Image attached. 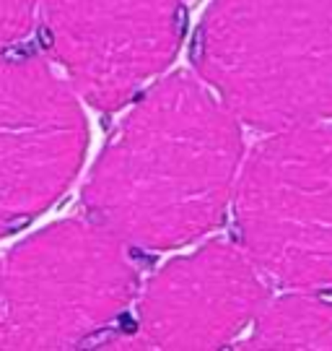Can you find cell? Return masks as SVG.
I'll return each mask as SVG.
<instances>
[{"mask_svg":"<svg viewBox=\"0 0 332 351\" xmlns=\"http://www.w3.org/2000/svg\"><path fill=\"white\" fill-rule=\"evenodd\" d=\"M192 73L156 78L84 185V208L133 250H174L213 232L234 201L242 128Z\"/></svg>","mask_w":332,"mask_h":351,"instance_id":"cell-1","label":"cell"},{"mask_svg":"<svg viewBox=\"0 0 332 351\" xmlns=\"http://www.w3.org/2000/svg\"><path fill=\"white\" fill-rule=\"evenodd\" d=\"M192 63L246 125L332 123V0H213Z\"/></svg>","mask_w":332,"mask_h":351,"instance_id":"cell-2","label":"cell"},{"mask_svg":"<svg viewBox=\"0 0 332 351\" xmlns=\"http://www.w3.org/2000/svg\"><path fill=\"white\" fill-rule=\"evenodd\" d=\"M49 55L78 99L97 110L133 101L179 52V0H42Z\"/></svg>","mask_w":332,"mask_h":351,"instance_id":"cell-5","label":"cell"},{"mask_svg":"<svg viewBox=\"0 0 332 351\" xmlns=\"http://www.w3.org/2000/svg\"><path fill=\"white\" fill-rule=\"evenodd\" d=\"M140 291L133 247L94 219H65L0 263V349H73L112 328Z\"/></svg>","mask_w":332,"mask_h":351,"instance_id":"cell-3","label":"cell"},{"mask_svg":"<svg viewBox=\"0 0 332 351\" xmlns=\"http://www.w3.org/2000/svg\"><path fill=\"white\" fill-rule=\"evenodd\" d=\"M242 346L332 351V294L324 289H291V294L268 300Z\"/></svg>","mask_w":332,"mask_h":351,"instance_id":"cell-8","label":"cell"},{"mask_svg":"<svg viewBox=\"0 0 332 351\" xmlns=\"http://www.w3.org/2000/svg\"><path fill=\"white\" fill-rule=\"evenodd\" d=\"M88 130L71 84L37 55H0V237L60 198Z\"/></svg>","mask_w":332,"mask_h":351,"instance_id":"cell-6","label":"cell"},{"mask_svg":"<svg viewBox=\"0 0 332 351\" xmlns=\"http://www.w3.org/2000/svg\"><path fill=\"white\" fill-rule=\"evenodd\" d=\"M268 300V278L242 245L210 239L148 278L136 297L133 326L107 346L218 349L249 330Z\"/></svg>","mask_w":332,"mask_h":351,"instance_id":"cell-7","label":"cell"},{"mask_svg":"<svg viewBox=\"0 0 332 351\" xmlns=\"http://www.w3.org/2000/svg\"><path fill=\"white\" fill-rule=\"evenodd\" d=\"M42 11V0H0V55L29 37Z\"/></svg>","mask_w":332,"mask_h":351,"instance_id":"cell-9","label":"cell"},{"mask_svg":"<svg viewBox=\"0 0 332 351\" xmlns=\"http://www.w3.org/2000/svg\"><path fill=\"white\" fill-rule=\"evenodd\" d=\"M242 250L285 289L332 287V125L272 130L249 151L234 188Z\"/></svg>","mask_w":332,"mask_h":351,"instance_id":"cell-4","label":"cell"}]
</instances>
